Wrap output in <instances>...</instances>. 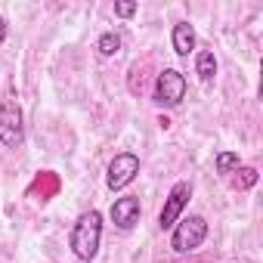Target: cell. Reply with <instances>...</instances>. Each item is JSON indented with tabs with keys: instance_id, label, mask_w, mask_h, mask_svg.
I'll return each mask as SVG.
<instances>
[{
	"instance_id": "obj_1",
	"label": "cell",
	"mask_w": 263,
	"mask_h": 263,
	"mask_svg": "<svg viewBox=\"0 0 263 263\" xmlns=\"http://www.w3.org/2000/svg\"><path fill=\"white\" fill-rule=\"evenodd\" d=\"M99 241H102V214L99 211H87L78 217L74 229H71V251L78 260H93L96 251H99Z\"/></svg>"
},
{
	"instance_id": "obj_2",
	"label": "cell",
	"mask_w": 263,
	"mask_h": 263,
	"mask_svg": "<svg viewBox=\"0 0 263 263\" xmlns=\"http://www.w3.org/2000/svg\"><path fill=\"white\" fill-rule=\"evenodd\" d=\"M208 238V220L192 214L186 220H177L174 235H171V248L177 254H192L195 248H201V241Z\"/></svg>"
},
{
	"instance_id": "obj_3",
	"label": "cell",
	"mask_w": 263,
	"mask_h": 263,
	"mask_svg": "<svg viewBox=\"0 0 263 263\" xmlns=\"http://www.w3.org/2000/svg\"><path fill=\"white\" fill-rule=\"evenodd\" d=\"M25 140V124H22V108L13 99H0V143L16 149Z\"/></svg>"
},
{
	"instance_id": "obj_4",
	"label": "cell",
	"mask_w": 263,
	"mask_h": 263,
	"mask_svg": "<svg viewBox=\"0 0 263 263\" xmlns=\"http://www.w3.org/2000/svg\"><path fill=\"white\" fill-rule=\"evenodd\" d=\"M152 96H155V102H158V105H164V108L180 105V102H183V96H186V78H183L177 68H164V71H158Z\"/></svg>"
},
{
	"instance_id": "obj_5",
	"label": "cell",
	"mask_w": 263,
	"mask_h": 263,
	"mask_svg": "<svg viewBox=\"0 0 263 263\" xmlns=\"http://www.w3.org/2000/svg\"><path fill=\"white\" fill-rule=\"evenodd\" d=\"M189 198H192V183L180 180V183L171 189V195H167V201H164V208H161V214H158V226H161V229H174L177 220H180V214H183V208L189 204Z\"/></svg>"
},
{
	"instance_id": "obj_6",
	"label": "cell",
	"mask_w": 263,
	"mask_h": 263,
	"mask_svg": "<svg viewBox=\"0 0 263 263\" xmlns=\"http://www.w3.org/2000/svg\"><path fill=\"white\" fill-rule=\"evenodd\" d=\"M137 174H140V158L134 152H121V155L111 158L108 174H105V183H108V189H124L127 183H134Z\"/></svg>"
},
{
	"instance_id": "obj_7",
	"label": "cell",
	"mask_w": 263,
	"mask_h": 263,
	"mask_svg": "<svg viewBox=\"0 0 263 263\" xmlns=\"http://www.w3.org/2000/svg\"><path fill=\"white\" fill-rule=\"evenodd\" d=\"M140 214H143V208H140L137 195H124L111 204V220H115L118 229H134L140 223Z\"/></svg>"
},
{
	"instance_id": "obj_8",
	"label": "cell",
	"mask_w": 263,
	"mask_h": 263,
	"mask_svg": "<svg viewBox=\"0 0 263 263\" xmlns=\"http://www.w3.org/2000/svg\"><path fill=\"white\" fill-rule=\"evenodd\" d=\"M174 50L180 56H189L195 50V28L189 22H177L174 25Z\"/></svg>"
},
{
	"instance_id": "obj_9",
	"label": "cell",
	"mask_w": 263,
	"mask_h": 263,
	"mask_svg": "<svg viewBox=\"0 0 263 263\" xmlns=\"http://www.w3.org/2000/svg\"><path fill=\"white\" fill-rule=\"evenodd\" d=\"M195 71H198V78H201L204 84L214 81V74H217V59H214L211 50H201V53H198V59H195Z\"/></svg>"
},
{
	"instance_id": "obj_10",
	"label": "cell",
	"mask_w": 263,
	"mask_h": 263,
	"mask_svg": "<svg viewBox=\"0 0 263 263\" xmlns=\"http://www.w3.org/2000/svg\"><path fill=\"white\" fill-rule=\"evenodd\" d=\"M59 189V180H56V174H41L34 183H31V195H41V198H47V195H53Z\"/></svg>"
},
{
	"instance_id": "obj_11",
	"label": "cell",
	"mask_w": 263,
	"mask_h": 263,
	"mask_svg": "<svg viewBox=\"0 0 263 263\" xmlns=\"http://www.w3.org/2000/svg\"><path fill=\"white\" fill-rule=\"evenodd\" d=\"M241 164H238V155L235 152H220L217 155V174H232V171H238Z\"/></svg>"
},
{
	"instance_id": "obj_12",
	"label": "cell",
	"mask_w": 263,
	"mask_h": 263,
	"mask_svg": "<svg viewBox=\"0 0 263 263\" xmlns=\"http://www.w3.org/2000/svg\"><path fill=\"white\" fill-rule=\"evenodd\" d=\"M96 50H99L102 56H115V53L121 50V37H118V34H102L99 44H96Z\"/></svg>"
},
{
	"instance_id": "obj_13",
	"label": "cell",
	"mask_w": 263,
	"mask_h": 263,
	"mask_svg": "<svg viewBox=\"0 0 263 263\" xmlns=\"http://www.w3.org/2000/svg\"><path fill=\"white\" fill-rule=\"evenodd\" d=\"M235 174H238V177H235V186H238V189H251V186L257 183V171H254V167H238Z\"/></svg>"
},
{
	"instance_id": "obj_14",
	"label": "cell",
	"mask_w": 263,
	"mask_h": 263,
	"mask_svg": "<svg viewBox=\"0 0 263 263\" xmlns=\"http://www.w3.org/2000/svg\"><path fill=\"white\" fill-rule=\"evenodd\" d=\"M115 13L121 16V19H130L137 13V4H115Z\"/></svg>"
},
{
	"instance_id": "obj_15",
	"label": "cell",
	"mask_w": 263,
	"mask_h": 263,
	"mask_svg": "<svg viewBox=\"0 0 263 263\" xmlns=\"http://www.w3.org/2000/svg\"><path fill=\"white\" fill-rule=\"evenodd\" d=\"M4 41H7V19L0 16V47H4Z\"/></svg>"
}]
</instances>
